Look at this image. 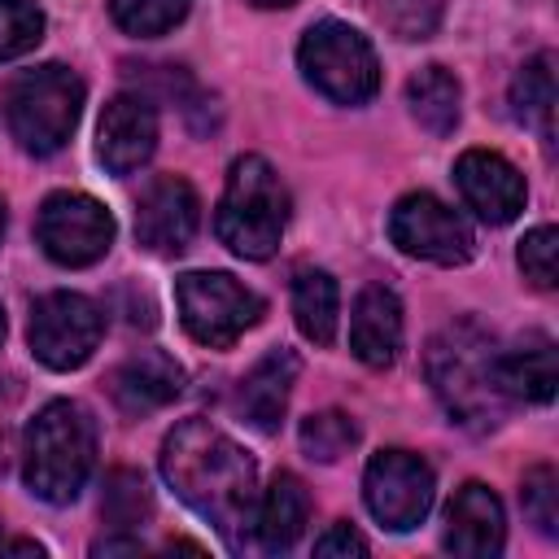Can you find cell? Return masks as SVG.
<instances>
[{"label": "cell", "instance_id": "23", "mask_svg": "<svg viewBox=\"0 0 559 559\" xmlns=\"http://www.w3.org/2000/svg\"><path fill=\"white\" fill-rule=\"evenodd\" d=\"M555 100H559V92H555V57L537 52V57H528L520 66V74L511 83V105H515V118L537 127V135L546 144L555 135Z\"/></svg>", "mask_w": 559, "mask_h": 559}, {"label": "cell", "instance_id": "16", "mask_svg": "<svg viewBox=\"0 0 559 559\" xmlns=\"http://www.w3.org/2000/svg\"><path fill=\"white\" fill-rule=\"evenodd\" d=\"M183 393V367L162 349H140L122 358L109 376V397L122 415H153Z\"/></svg>", "mask_w": 559, "mask_h": 559}, {"label": "cell", "instance_id": "14", "mask_svg": "<svg viewBox=\"0 0 559 559\" xmlns=\"http://www.w3.org/2000/svg\"><path fill=\"white\" fill-rule=\"evenodd\" d=\"M454 183H459V197L463 205L485 218V223H511L520 210H524V175L502 157V153H489V148H467L454 166Z\"/></svg>", "mask_w": 559, "mask_h": 559}, {"label": "cell", "instance_id": "10", "mask_svg": "<svg viewBox=\"0 0 559 559\" xmlns=\"http://www.w3.org/2000/svg\"><path fill=\"white\" fill-rule=\"evenodd\" d=\"M389 236L406 258H424L437 266H463L476 249L472 227L459 210L437 201L432 192H411L389 214Z\"/></svg>", "mask_w": 559, "mask_h": 559}, {"label": "cell", "instance_id": "29", "mask_svg": "<svg viewBox=\"0 0 559 559\" xmlns=\"http://www.w3.org/2000/svg\"><path fill=\"white\" fill-rule=\"evenodd\" d=\"M520 271L533 288H555L559 284V231L555 227H533L520 240Z\"/></svg>", "mask_w": 559, "mask_h": 559}, {"label": "cell", "instance_id": "35", "mask_svg": "<svg viewBox=\"0 0 559 559\" xmlns=\"http://www.w3.org/2000/svg\"><path fill=\"white\" fill-rule=\"evenodd\" d=\"M0 236H4V205H0Z\"/></svg>", "mask_w": 559, "mask_h": 559}, {"label": "cell", "instance_id": "13", "mask_svg": "<svg viewBox=\"0 0 559 559\" xmlns=\"http://www.w3.org/2000/svg\"><path fill=\"white\" fill-rule=\"evenodd\" d=\"M157 148V109L148 96L122 92L105 105L100 127H96V157L109 175H131L140 170Z\"/></svg>", "mask_w": 559, "mask_h": 559}, {"label": "cell", "instance_id": "7", "mask_svg": "<svg viewBox=\"0 0 559 559\" xmlns=\"http://www.w3.org/2000/svg\"><path fill=\"white\" fill-rule=\"evenodd\" d=\"M175 306H179V319H183L188 336L205 349L236 345L262 319V297L227 271H188V275H179L175 280Z\"/></svg>", "mask_w": 559, "mask_h": 559}, {"label": "cell", "instance_id": "22", "mask_svg": "<svg viewBox=\"0 0 559 559\" xmlns=\"http://www.w3.org/2000/svg\"><path fill=\"white\" fill-rule=\"evenodd\" d=\"M406 105L415 114V122L432 135H450L459 127V105H463V87L445 66H424L411 83H406Z\"/></svg>", "mask_w": 559, "mask_h": 559}, {"label": "cell", "instance_id": "21", "mask_svg": "<svg viewBox=\"0 0 559 559\" xmlns=\"http://www.w3.org/2000/svg\"><path fill=\"white\" fill-rule=\"evenodd\" d=\"M336 314H341V293L336 280L319 266H301L293 275V319L306 341L332 345L336 341Z\"/></svg>", "mask_w": 559, "mask_h": 559}, {"label": "cell", "instance_id": "5", "mask_svg": "<svg viewBox=\"0 0 559 559\" xmlns=\"http://www.w3.org/2000/svg\"><path fill=\"white\" fill-rule=\"evenodd\" d=\"M79 114H83V79L66 66L22 70L4 92L9 131L35 157L57 153L74 135Z\"/></svg>", "mask_w": 559, "mask_h": 559}, {"label": "cell", "instance_id": "2", "mask_svg": "<svg viewBox=\"0 0 559 559\" xmlns=\"http://www.w3.org/2000/svg\"><path fill=\"white\" fill-rule=\"evenodd\" d=\"M428 384L441 397L445 415L467 428H493L502 419V384H498V345L476 319L445 323L428 341Z\"/></svg>", "mask_w": 559, "mask_h": 559}, {"label": "cell", "instance_id": "30", "mask_svg": "<svg viewBox=\"0 0 559 559\" xmlns=\"http://www.w3.org/2000/svg\"><path fill=\"white\" fill-rule=\"evenodd\" d=\"M445 0H380V17L402 35V39H424L441 22Z\"/></svg>", "mask_w": 559, "mask_h": 559}, {"label": "cell", "instance_id": "17", "mask_svg": "<svg viewBox=\"0 0 559 559\" xmlns=\"http://www.w3.org/2000/svg\"><path fill=\"white\" fill-rule=\"evenodd\" d=\"M349 349L367 367H389L402 349V301L384 284H367L349 314Z\"/></svg>", "mask_w": 559, "mask_h": 559}, {"label": "cell", "instance_id": "24", "mask_svg": "<svg viewBox=\"0 0 559 559\" xmlns=\"http://www.w3.org/2000/svg\"><path fill=\"white\" fill-rule=\"evenodd\" d=\"M100 515H105V524H109V528H118V533H131V528L148 524V515H153L148 480H144L135 467H114V472L105 476Z\"/></svg>", "mask_w": 559, "mask_h": 559}, {"label": "cell", "instance_id": "4", "mask_svg": "<svg viewBox=\"0 0 559 559\" xmlns=\"http://www.w3.org/2000/svg\"><path fill=\"white\" fill-rule=\"evenodd\" d=\"M288 227V188L280 183L275 166L258 153H245L227 170V188L218 201L214 231L236 258H271Z\"/></svg>", "mask_w": 559, "mask_h": 559}, {"label": "cell", "instance_id": "18", "mask_svg": "<svg viewBox=\"0 0 559 559\" xmlns=\"http://www.w3.org/2000/svg\"><path fill=\"white\" fill-rule=\"evenodd\" d=\"M301 362L293 349H271L262 362H253V371L240 380V393H236V406L240 415L258 428V432H275L284 424V411H288V393H293V380H297Z\"/></svg>", "mask_w": 559, "mask_h": 559}, {"label": "cell", "instance_id": "28", "mask_svg": "<svg viewBox=\"0 0 559 559\" xmlns=\"http://www.w3.org/2000/svg\"><path fill=\"white\" fill-rule=\"evenodd\" d=\"M44 39V13L31 0H0V61L31 52Z\"/></svg>", "mask_w": 559, "mask_h": 559}, {"label": "cell", "instance_id": "3", "mask_svg": "<svg viewBox=\"0 0 559 559\" xmlns=\"http://www.w3.org/2000/svg\"><path fill=\"white\" fill-rule=\"evenodd\" d=\"M96 459V424L79 402H48L22 441V476L35 498L66 507L79 498Z\"/></svg>", "mask_w": 559, "mask_h": 559}, {"label": "cell", "instance_id": "11", "mask_svg": "<svg viewBox=\"0 0 559 559\" xmlns=\"http://www.w3.org/2000/svg\"><path fill=\"white\" fill-rule=\"evenodd\" d=\"M432 489H437L432 467L411 450H380L362 472L367 511L393 533H406L428 515Z\"/></svg>", "mask_w": 559, "mask_h": 559}, {"label": "cell", "instance_id": "12", "mask_svg": "<svg viewBox=\"0 0 559 559\" xmlns=\"http://www.w3.org/2000/svg\"><path fill=\"white\" fill-rule=\"evenodd\" d=\"M197 223H201V201L192 192L188 179L179 175H157L144 192H140V205H135V240L157 253V258H175L192 245L197 236Z\"/></svg>", "mask_w": 559, "mask_h": 559}, {"label": "cell", "instance_id": "19", "mask_svg": "<svg viewBox=\"0 0 559 559\" xmlns=\"http://www.w3.org/2000/svg\"><path fill=\"white\" fill-rule=\"evenodd\" d=\"M498 384L507 397L550 402L555 397V341L546 332H528L511 349H498Z\"/></svg>", "mask_w": 559, "mask_h": 559}, {"label": "cell", "instance_id": "33", "mask_svg": "<svg viewBox=\"0 0 559 559\" xmlns=\"http://www.w3.org/2000/svg\"><path fill=\"white\" fill-rule=\"evenodd\" d=\"M249 4H258V9H288V4H297V0H249Z\"/></svg>", "mask_w": 559, "mask_h": 559}, {"label": "cell", "instance_id": "27", "mask_svg": "<svg viewBox=\"0 0 559 559\" xmlns=\"http://www.w3.org/2000/svg\"><path fill=\"white\" fill-rule=\"evenodd\" d=\"M520 502H524V515L537 524V533H546V537L559 533V476L550 463H537L524 472Z\"/></svg>", "mask_w": 559, "mask_h": 559}, {"label": "cell", "instance_id": "25", "mask_svg": "<svg viewBox=\"0 0 559 559\" xmlns=\"http://www.w3.org/2000/svg\"><path fill=\"white\" fill-rule=\"evenodd\" d=\"M188 4L192 0H109L114 22L127 35H140V39H153V35L175 31L188 17Z\"/></svg>", "mask_w": 559, "mask_h": 559}, {"label": "cell", "instance_id": "8", "mask_svg": "<svg viewBox=\"0 0 559 559\" xmlns=\"http://www.w3.org/2000/svg\"><path fill=\"white\" fill-rule=\"evenodd\" d=\"M31 349L52 371H74L92 358V349L105 336V314L83 293H44L31 310Z\"/></svg>", "mask_w": 559, "mask_h": 559}, {"label": "cell", "instance_id": "26", "mask_svg": "<svg viewBox=\"0 0 559 559\" xmlns=\"http://www.w3.org/2000/svg\"><path fill=\"white\" fill-rule=\"evenodd\" d=\"M354 441H358V424L345 411H319L301 419V450L319 463H336L341 454H349Z\"/></svg>", "mask_w": 559, "mask_h": 559}, {"label": "cell", "instance_id": "32", "mask_svg": "<svg viewBox=\"0 0 559 559\" xmlns=\"http://www.w3.org/2000/svg\"><path fill=\"white\" fill-rule=\"evenodd\" d=\"M92 550H96V555H118V550H122V555H140L144 546H140V537H109V542H96Z\"/></svg>", "mask_w": 559, "mask_h": 559}, {"label": "cell", "instance_id": "34", "mask_svg": "<svg viewBox=\"0 0 559 559\" xmlns=\"http://www.w3.org/2000/svg\"><path fill=\"white\" fill-rule=\"evenodd\" d=\"M0 345H4V310H0Z\"/></svg>", "mask_w": 559, "mask_h": 559}, {"label": "cell", "instance_id": "9", "mask_svg": "<svg viewBox=\"0 0 559 559\" xmlns=\"http://www.w3.org/2000/svg\"><path fill=\"white\" fill-rule=\"evenodd\" d=\"M35 236L61 266H92L114 245V214L87 192H52L39 205Z\"/></svg>", "mask_w": 559, "mask_h": 559}, {"label": "cell", "instance_id": "20", "mask_svg": "<svg viewBox=\"0 0 559 559\" xmlns=\"http://www.w3.org/2000/svg\"><path fill=\"white\" fill-rule=\"evenodd\" d=\"M306 520H310V493H306V485L293 472H280L271 480V489L262 493V502L253 507L258 546L271 550V555L275 550H288L306 533Z\"/></svg>", "mask_w": 559, "mask_h": 559}, {"label": "cell", "instance_id": "6", "mask_svg": "<svg viewBox=\"0 0 559 559\" xmlns=\"http://www.w3.org/2000/svg\"><path fill=\"white\" fill-rule=\"evenodd\" d=\"M297 66L306 74V83L336 100V105H362L376 96L380 87V61L376 48L367 44L362 31H354L349 22H314L301 35L297 48Z\"/></svg>", "mask_w": 559, "mask_h": 559}, {"label": "cell", "instance_id": "1", "mask_svg": "<svg viewBox=\"0 0 559 559\" xmlns=\"http://www.w3.org/2000/svg\"><path fill=\"white\" fill-rule=\"evenodd\" d=\"M162 476L166 485L201 515L210 520L227 542H236L245 528H253L258 507V467L253 459L214 424L183 419L162 441Z\"/></svg>", "mask_w": 559, "mask_h": 559}, {"label": "cell", "instance_id": "36", "mask_svg": "<svg viewBox=\"0 0 559 559\" xmlns=\"http://www.w3.org/2000/svg\"><path fill=\"white\" fill-rule=\"evenodd\" d=\"M0 550H4V533H0Z\"/></svg>", "mask_w": 559, "mask_h": 559}, {"label": "cell", "instance_id": "31", "mask_svg": "<svg viewBox=\"0 0 559 559\" xmlns=\"http://www.w3.org/2000/svg\"><path fill=\"white\" fill-rule=\"evenodd\" d=\"M314 555H367V537L362 533H354L349 524H332L319 542H314Z\"/></svg>", "mask_w": 559, "mask_h": 559}, {"label": "cell", "instance_id": "15", "mask_svg": "<svg viewBox=\"0 0 559 559\" xmlns=\"http://www.w3.org/2000/svg\"><path fill=\"white\" fill-rule=\"evenodd\" d=\"M502 542H507V520L498 493L480 480H467L445 511V550L463 559H489L502 550Z\"/></svg>", "mask_w": 559, "mask_h": 559}]
</instances>
